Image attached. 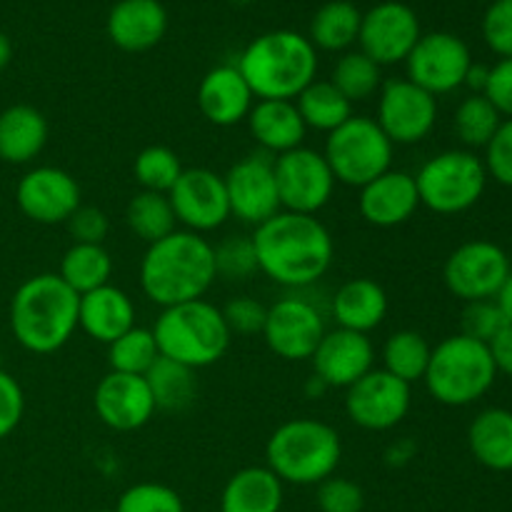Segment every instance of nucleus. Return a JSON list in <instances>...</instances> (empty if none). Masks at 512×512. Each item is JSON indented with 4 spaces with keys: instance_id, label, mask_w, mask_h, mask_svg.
<instances>
[{
    "instance_id": "nucleus-1",
    "label": "nucleus",
    "mask_w": 512,
    "mask_h": 512,
    "mask_svg": "<svg viewBox=\"0 0 512 512\" xmlns=\"http://www.w3.org/2000/svg\"><path fill=\"white\" fill-rule=\"evenodd\" d=\"M258 270L273 283L305 290L318 283L335 260V240L318 215L280 210L250 235Z\"/></svg>"
},
{
    "instance_id": "nucleus-2",
    "label": "nucleus",
    "mask_w": 512,
    "mask_h": 512,
    "mask_svg": "<svg viewBox=\"0 0 512 512\" xmlns=\"http://www.w3.org/2000/svg\"><path fill=\"white\" fill-rule=\"evenodd\" d=\"M215 280L213 243L190 230H175L148 245L140 260V290L160 308L205 298Z\"/></svg>"
},
{
    "instance_id": "nucleus-3",
    "label": "nucleus",
    "mask_w": 512,
    "mask_h": 512,
    "mask_svg": "<svg viewBox=\"0 0 512 512\" xmlns=\"http://www.w3.org/2000/svg\"><path fill=\"white\" fill-rule=\"evenodd\" d=\"M80 295L58 273H40L20 283L10 300V330L20 348L33 355H53L78 330Z\"/></svg>"
},
{
    "instance_id": "nucleus-4",
    "label": "nucleus",
    "mask_w": 512,
    "mask_h": 512,
    "mask_svg": "<svg viewBox=\"0 0 512 512\" xmlns=\"http://www.w3.org/2000/svg\"><path fill=\"white\" fill-rule=\"evenodd\" d=\"M235 65L255 100H295L318 75V50L308 35L270 30L250 40Z\"/></svg>"
},
{
    "instance_id": "nucleus-5",
    "label": "nucleus",
    "mask_w": 512,
    "mask_h": 512,
    "mask_svg": "<svg viewBox=\"0 0 512 512\" xmlns=\"http://www.w3.org/2000/svg\"><path fill=\"white\" fill-rule=\"evenodd\" d=\"M343 443L333 425L315 418H293L278 425L265 445V465L290 485H320L335 475Z\"/></svg>"
},
{
    "instance_id": "nucleus-6",
    "label": "nucleus",
    "mask_w": 512,
    "mask_h": 512,
    "mask_svg": "<svg viewBox=\"0 0 512 512\" xmlns=\"http://www.w3.org/2000/svg\"><path fill=\"white\" fill-rule=\"evenodd\" d=\"M150 330L158 343V353L190 370L218 363L233 340L223 310L205 298L163 308Z\"/></svg>"
},
{
    "instance_id": "nucleus-7",
    "label": "nucleus",
    "mask_w": 512,
    "mask_h": 512,
    "mask_svg": "<svg viewBox=\"0 0 512 512\" xmlns=\"http://www.w3.org/2000/svg\"><path fill=\"white\" fill-rule=\"evenodd\" d=\"M495 378L498 370L488 345L458 333L435 345L423 383L440 405L465 408L485 398Z\"/></svg>"
},
{
    "instance_id": "nucleus-8",
    "label": "nucleus",
    "mask_w": 512,
    "mask_h": 512,
    "mask_svg": "<svg viewBox=\"0 0 512 512\" xmlns=\"http://www.w3.org/2000/svg\"><path fill=\"white\" fill-rule=\"evenodd\" d=\"M420 205L430 213L458 215L480 203L488 188V170L473 150H443L415 173Z\"/></svg>"
},
{
    "instance_id": "nucleus-9",
    "label": "nucleus",
    "mask_w": 512,
    "mask_h": 512,
    "mask_svg": "<svg viewBox=\"0 0 512 512\" xmlns=\"http://www.w3.org/2000/svg\"><path fill=\"white\" fill-rule=\"evenodd\" d=\"M323 155L333 170L335 183L363 188L393 168L395 145L380 130L375 118L353 115L328 133Z\"/></svg>"
},
{
    "instance_id": "nucleus-10",
    "label": "nucleus",
    "mask_w": 512,
    "mask_h": 512,
    "mask_svg": "<svg viewBox=\"0 0 512 512\" xmlns=\"http://www.w3.org/2000/svg\"><path fill=\"white\" fill-rule=\"evenodd\" d=\"M510 273L508 253L490 240H468L458 245L443 265L445 288L463 303L495 300Z\"/></svg>"
},
{
    "instance_id": "nucleus-11",
    "label": "nucleus",
    "mask_w": 512,
    "mask_h": 512,
    "mask_svg": "<svg viewBox=\"0 0 512 512\" xmlns=\"http://www.w3.org/2000/svg\"><path fill=\"white\" fill-rule=\"evenodd\" d=\"M275 183L280 208L300 215H318L338 185L325 155L305 145L275 158Z\"/></svg>"
},
{
    "instance_id": "nucleus-12",
    "label": "nucleus",
    "mask_w": 512,
    "mask_h": 512,
    "mask_svg": "<svg viewBox=\"0 0 512 512\" xmlns=\"http://www.w3.org/2000/svg\"><path fill=\"white\" fill-rule=\"evenodd\" d=\"M325 328V315L313 300L303 295H283L268 305L263 325V340L278 358L288 363H303L313 358L320 345Z\"/></svg>"
},
{
    "instance_id": "nucleus-13",
    "label": "nucleus",
    "mask_w": 512,
    "mask_h": 512,
    "mask_svg": "<svg viewBox=\"0 0 512 512\" xmlns=\"http://www.w3.org/2000/svg\"><path fill=\"white\" fill-rule=\"evenodd\" d=\"M473 65L468 43L460 35L435 30V33L420 35L415 48L405 58V78L420 85L430 95H445L463 88L465 75Z\"/></svg>"
},
{
    "instance_id": "nucleus-14",
    "label": "nucleus",
    "mask_w": 512,
    "mask_h": 512,
    "mask_svg": "<svg viewBox=\"0 0 512 512\" xmlns=\"http://www.w3.org/2000/svg\"><path fill=\"white\" fill-rule=\"evenodd\" d=\"M410 405H413V385L403 383L383 368H373L345 390V413L358 428L370 433L398 428L408 418Z\"/></svg>"
},
{
    "instance_id": "nucleus-15",
    "label": "nucleus",
    "mask_w": 512,
    "mask_h": 512,
    "mask_svg": "<svg viewBox=\"0 0 512 512\" xmlns=\"http://www.w3.org/2000/svg\"><path fill=\"white\" fill-rule=\"evenodd\" d=\"M375 123L393 145H415L438 123V98L408 78H390L380 85Z\"/></svg>"
},
{
    "instance_id": "nucleus-16",
    "label": "nucleus",
    "mask_w": 512,
    "mask_h": 512,
    "mask_svg": "<svg viewBox=\"0 0 512 512\" xmlns=\"http://www.w3.org/2000/svg\"><path fill=\"white\" fill-rule=\"evenodd\" d=\"M223 180L225 190H228L230 215L238 218L240 223L258 228L283 210L278 198V183H275L273 155L255 150L230 165Z\"/></svg>"
},
{
    "instance_id": "nucleus-17",
    "label": "nucleus",
    "mask_w": 512,
    "mask_h": 512,
    "mask_svg": "<svg viewBox=\"0 0 512 512\" xmlns=\"http://www.w3.org/2000/svg\"><path fill=\"white\" fill-rule=\"evenodd\" d=\"M168 198L178 225L190 233H213L233 218L223 175L210 168H185Z\"/></svg>"
},
{
    "instance_id": "nucleus-18",
    "label": "nucleus",
    "mask_w": 512,
    "mask_h": 512,
    "mask_svg": "<svg viewBox=\"0 0 512 512\" xmlns=\"http://www.w3.org/2000/svg\"><path fill=\"white\" fill-rule=\"evenodd\" d=\"M420 35H423L420 20L410 5L400 0H383L363 13L358 43L360 50L383 68V65L405 63Z\"/></svg>"
},
{
    "instance_id": "nucleus-19",
    "label": "nucleus",
    "mask_w": 512,
    "mask_h": 512,
    "mask_svg": "<svg viewBox=\"0 0 512 512\" xmlns=\"http://www.w3.org/2000/svg\"><path fill=\"white\" fill-rule=\"evenodd\" d=\"M15 203L25 218L40 225L68 223L70 215L83 205L78 180L55 165L28 170L15 185Z\"/></svg>"
},
{
    "instance_id": "nucleus-20",
    "label": "nucleus",
    "mask_w": 512,
    "mask_h": 512,
    "mask_svg": "<svg viewBox=\"0 0 512 512\" xmlns=\"http://www.w3.org/2000/svg\"><path fill=\"white\" fill-rule=\"evenodd\" d=\"M93 408L100 423L115 433H135L158 413L143 375H123L113 370L95 385Z\"/></svg>"
},
{
    "instance_id": "nucleus-21",
    "label": "nucleus",
    "mask_w": 512,
    "mask_h": 512,
    "mask_svg": "<svg viewBox=\"0 0 512 512\" xmlns=\"http://www.w3.org/2000/svg\"><path fill=\"white\" fill-rule=\"evenodd\" d=\"M310 363L313 375H318L330 390H348L375 368V348L368 335L335 328L323 335Z\"/></svg>"
},
{
    "instance_id": "nucleus-22",
    "label": "nucleus",
    "mask_w": 512,
    "mask_h": 512,
    "mask_svg": "<svg viewBox=\"0 0 512 512\" xmlns=\"http://www.w3.org/2000/svg\"><path fill=\"white\" fill-rule=\"evenodd\" d=\"M420 208L418 185L415 175L405 170H393L383 173L380 178L370 180L360 188L358 210L365 223L375 228H398L408 223Z\"/></svg>"
},
{
    "instance_id": "nucleus-23",
    "label": "nucleus",
    "mask_w": 512,
    "mask_h": 512,
    "mask_svg": "<svg viewBox=\"0 0 512 512\" xmlns=\"http://www.w3.org/2000/svg\"><path fill=\"white\" fill-rule=\"evenodd\" d=\"M198 108L208 123L218 128H233V125L248 120L255 105V95L245 83L238 65H215L205 73L198 85Z\"/></svg>"
},
{
    "instance_id": "nucleus-24",
    "label": "nucleus",
    "mask_w": 512,
    "mask_h": 512,
    "mask_svg": "<svg viewBox=\"0 0 512 512\" xmlns=\"http://www.w3.org/2000/svg\"><path fill=\"white\" fill-rule=\"evenodd\" d=\"M105 30L115 48L125 53H145L165 38L168 10L160 0H118L110 8Z\"/></svg>"
},
{
    "instance_id": "nucleus-25",
    "label": "nucleus",
    "mask_w": 512,
    "mask_h": 512,
    "mask_svg": "<svg viewBox=\"0 0 512 512\" xmlns=\"http://www.w3.org/2000/svg\"><path fill=\"white\" fill-rule=\"evenodd\" d=\"M130 328H135V303L123 288L108 283L80 295L78 330L95 343L110 345Z\"/></svg>"
},
{
    "instance_id": "nucleus-26",
    "label": "nucleus",
    "mask_w": 512,
    "mask_h": 512,
    "mask_svg": "<svg viewBox=\"0 0 512 512\" xmlns=\"http://www.w3.org/2000/svg\"><path fill=\"white\" fill-rule=\"evenodd\" d=\"M248 128L260 150L273 158L300 148L308 133L295 100H255L248 115Z\"/></svg>"
},
{
    "instance_id": "nucleus-27",
    "label": "nucleus",
    "mask_w": 512,
    "mask_h": 512,
    "mask_svg": "<svg viewBox=\"0 0 512 512\" xmlns=\"http://www.w3.org/2000/svg\"><path fill=\"white\" fill-rule=\"evenodd\" d=\"M330 315L338 328L353 333H373L388 315V293L373 278H353L335 290Z\"/></svg>"
},
{
    "instance_id": "nucleus-28",
    "label": "nucleus",
    "mask_w": 512,
    "mask_h": 512,
    "mask_svg": "<svg viewBox=\"0 0 512 512\" xmlns=\"http://www.w3.org/2000/svg\"><path fill=\"white\" fill-rule=\"evenodd\" d=\"M48 120L33 105H10L0 113V160L10 165H28L43 153L48 143Z\"/></svg>"
},
{
    "instance_id": "nucleus-29",
    "label": "nucleus",
    "mask_w": 512,
    "mask_h": 512,
    "mask_svg": "<svg viewBox=\"0 0 512 512\" xmlns=\"http://www.w3.org/2000/svg\"><path fill=\"white\" fill-rule=\"evenodd\" d=\"M283 498V480L268 465H250L225 483L220 512H280Z\"/></svg>"
},
{
    "instance_id": "nucleus-30",
    "label": "nucleus",
    "mask_w": 512,
    "mask_h": 512,
    "mask_svg": "<svg viewBox=\"0 0 512 512\" xmlns=\"http://www.w3.org/2000/svg\"><path fill=\"white\" fill-rule=\"evenodd\" d=\"M468 448L483 468L495 473L512 470V410L488 408L468 428Z\"/></svg>"
},
{
    "instance_id": "nucleus-31",
    "label": "nucleus",
    "mask_w": 512,
    "mask_h": 512,
    "mask_svg": "<svg viewBox=\"0 0 512 512\" xmlns=\"http://www.w3.org/2000/svg\"><path fill=\"white\" fill-rule=\"evenodd\" d=\"M360 23H363V13L358 5L350 0H330L315 10L308 40L315 45V50L348 53L358 43Z\"/></svg>"
},
{
    "instance_id": "nucleus-32",
    "label": "nucleus",
    "mask_w": 512,
    "mask_h": 512,
    "mask_svg": "<svg viewBox=\"0 0 512 512\" xmlns=\"http://www.w3.org/2000/svg\"><path fill=\"white\" fill-rule=\"evenodd\" d=\"M295 108H298L305 128L320 130V133H333L345 120L353 118V103L330 80L315 78L295 98Z\"/></svg>"
},
{
    "instance_id": "nucleus-33",
    "label": "nucleus",
    "mask_w": 512,
    "mask_h": 512,
    "mask_svg": "<svg viewBox=\"0 0 512 512\" xmlns=\"http://www.w3.org/2000/svg\"><path fill=\"white\" fill-rule=\"evenodd\" d=\"M58 275L73 293L85 295L95 288L110 283L113 275V258L105 245L73 243L60 258Z\"/></svg>"
},
{
    "instance_id": "nucleus-34",
    "label": "nucleus",
    "mask_w": 512,
    "mask_h": 512,
    "mask_svg": "<svg viewBox=\"0 0 512 512\" xmlns=\"http://www.w3.org/2000/svg\"><path fill=\"white\" fill-rule=\"evenodd\" d=\"M143 378L148 383L150 393H153L155 408L158 410H165V413H183V410H188L195 403L198 380H195V370L185 368V365L173 363V360L160 355Z\"/></svg>"
},
{
    "instance_id": "nucleus-35",
    "label": "nucleus",
    "mask_w": 512,
    "mask_h": 512,
    "mask_svg": "<svg viewBox=\"0 0 512 512\" xmlns=\"http://www.w3.org/2000/svg\"><path fill=\"white\" fill-rule=\"evenodd\" d=\"M125 223L135 238L148 245L158 243L178 230L170 198L163 193H153V190H140L130 198L128 208H125Z\"/></svg>"
},
{
    "instance_id": "nucleus-36",
    "label": "nucleus",
    "mask_w": 512,
    "mask_h": 512,
    "mask_svg": "<svg viewBox=\"0 0 512 512\" xmlns=\"http://www.w3.org/2000/svg\"><path fill=\"white\" fill-rule=\"evenodd\" d=\"M430 353H433V345L425 340L423 333H418V330H395L385 340L380 358H383V370H388L390 375L400 378L403 383L413 385L425 378Z\"/></svg>"
},
{
    "instance_id": "nucleus-37",
    "label": "nucleus",
    "mask_w": 512,
    "mask_h": 512,
    "mask_svg": "<svg viewBox=\"0 0 512 512\" xmlns=\"http://www.w3.org/2000/svg\"><path fill=\"white\" fill-rule=\"evenodd\" d=\"M330 83L350 100V103H363L375 93H380L383 85V73L375 60H370L363 50H348L335 63Z\"/></svg>"
},
{
    "instance_id": "nucleus-38",
    "label": "nucleus",
    "mask_w": 512,
    "mask_h": 512,
    "mask_svg": "<svg viewBox=\"0 0 512 512\" xmlns=\"http://www.w3.org/2000/svg\"><path fill=\"white\" fill-rule=\"evenodd\" d=\"M503 120V115L495 110V105L485 95L470 93L455 110L453 130L460 143L465 145V150H475L485 148L493 140Z\"/></svg>"
},
{
    "instance_id": "nucleus-39",
    "label": "nucleus",
    "mask_w": 512,
    "mask_h": 512,
    "mask_svg": "<svg viewBox=\"0 0 512 512\" xmlns=\"http://www.w3.org/2000/svg\"><path fill=\"white\" fill-rule=\"evenodd\" d=\"M160 358L158 343L150 328H130L118 340L108 345V365L113 373L123 375H145Z\"/></svg>"
},
{
    "instance_id": "nucleus-40",
    "label": "nucleus",
    "mask_w": 512,
    "mask_h": 512,
    "mask_svg": "<svg viewBox=\"0 0 512 512\" xmlns=\"http://www.w3.org/2000/svg\"><path fill=\"white\" fill-rule=\"evenodd\" d=\"M183 170L178 153L168 145H148L133 160V175L140 183V190H153L163 195L173 190Z\"/></svg>"
},
{
    "instance_id": "nucleus-41",
    "label": "nucleus",
    "mask_w": 512,
    "mask_h": 512,
    "mask_svg": "<svg viewBox=\"0 0 512 512\" xmlns=\"http://www.w3.org/2000/svg\"><path fill=\"white\" fill-rule=\"evenodd\" d=\"M215 273L223 280H248L258 270V255L250 235H228L213 245Z\"/></svg>"
},
{
    "instance_id": "nucleus-42",
    "label": "nucleus",
    "mask_w": 512,
    "mask_h": 512,
    "mask_svg": "<svg viewBox=\"0 0 512 512\" xmlns=\"http://www.w3.org/2000/svg\"><path fill=\"white\" fill-rule=\"evenodd\" d=\"M115 512H185V505L168 485L138 483L120 495Z\"/></svg>"
},
{
    "instance_id": "nucleus-43",
    "label": "nucleus",
    "mask_w": 512,
    "mask_h": 512,
    "mask_svg": "<svg viewBox=\"0 0 512 512\" xmlns=\"http://www.w3.org/2000/svg\"><path fill=\"white\" fill-rule=\"evenodd\" d=\"M505 325H508V320H505L498 300H475V303H465L460 333L488 345Z\"/></svg>"
},
{
    "instance_id": "nucleus-44",
    "label": "nucleus",
    "mask_w": 512,
    "mask_h": 512,
    "mask_svg": "<svg viewBox=\"0 0 512 512\" xmlns=\"http://www.w3.org/2000/svg\"><path fill=\"white\" fill-rule=\"evenodd\" d=\"M318 508L320 512H363L365 495L358 483L348 478L330 475L328 480L318 485Z\"/></svg>"
},
{
    "instance_id": "nucleus-45",
    "label": "nucleus",
    "mask_w": 512,
    "mask_h": 512,
    "mask_svg": "<svg viewBox=\"0 0 512 512\" xmlns=\"http://www.w3.org/2000/svg\"><path fill=\"white\" fill-rule=\"evenodd\" d=\"M483 38L500 58H512V0H493L483 15Z\"/></svg>"
},
{
    "instance_id": "nucleus-46",
    "label": "nucleus",
    "mask_w": 512,
    "mask_h": 512,
    "mask_svg": "<svg viewBox=\"0 0 512 512\" xmlns=\"http://www.w3.org/2000/svg\"><path fill=\"white\" fill-rule=\"evenodd\" d=\"M483 165L488 170V178L512 188V118H505L493 140L485 145Z\"/></svg>"
},
{
    "instance_id": "nucleus-47",
    "label": "nucleus",
    "mask_w": 512,
    "mask_h": 512,
    "mask_svg": "<svg viewBox=\"0 0 512 512\" xmlns=\"http://www.w3.org/2000/svg\"><path fill=\"white\" fill-rule=\"evenodd\" d=\"M223 310L225 325L233 335H255L263 333L265 315H268V308H265L260 300L248 298V295H240V298L230 300Z\"/></svg>"
},
{
    "instance_id": "nucleus-48",
    "label": "nucleus",
    "mask_w": 512,
    "mask_h": 512,
    "mask_svg": "<svg viewBox=\"0 0 512 512\" xmlns=\"http://www.w3.org/2000/svg\"><path fill=\"white\" fill-rule=\"evenodd\" d=\"M25 415V393L18 380L0 368V440L10 438L18 430Z\"/></svg>"
},
{
    "instance_id": "nucleus-49",
    "label": "nucleus",
    "mask_w": 512,
    "mask_h": 512,
    "mask_svg": "<svg viewBox=\"0 0 512 512\" xmlns=\"http://www.w3.org/2000/svg\"><path fill=\"white\" fill-rule=\"evenodd\" d=\"M65 225H68L70 235H73V243L103 245L110 233L108 215L100 208H93V205H80Z\"/></svg>"
},
{
    "instance_id": "nucleus-50",
    "label": "nucleus",
    "mask_w": 512,
    "mask_h": 512,
    "mask_svg": "<svg viewBox=\"0 0 512 512\" xmlns=\"http://www.w3.org/2000/svg\"><path fill=\"white\" fill-rule=\"evenodd\" d=\"M483 95L495 105V110L503 118H512V58H500L490 68Z\"/></svg>"
},
{
    "instance_id": "nucleus-51",
    "label": "nucleus",
    "mask_w": 512,
    "mask_h": 512,
    "mask_svg": "<svg viewBox=\"0 0 512 512\" xmlns=\"http://www.w3.org/2000/svg\"><path fill=\"white\" fill-rule=\"evenodd\" d=\"M490 355H493L495 370L512 378V325H505L498 335L488 343Z\"/></svg>"
},
{
    "instance_id": "nucleus-52",
    "label": "nucleus",
    "mask_w": 512,
    "mask_h": 512,
    "mask_svg": "<svg viewBox=\"0 0 512 512\" xmlns=\"http://www.w3.org/2000/svg\"><path fill=\"white\" fill-rule=\"evenodd\" d=\"M488 75H490L488 65L473 63L470 65L468 75H465V88H470V93L473 95H483L485 85H488Z\"/></svg>"
},
{
    "instance_id": "nucleus-53",
    "label": "nucleus",
    "mask_w": 512,
    "mask_h": 512,
    "mask_svg": "<svg viewBox=\"0 0 512 512\" xmlns=\"http://www.w3.org/2000/svg\"><path fill=\"white\" fill-rule=\"evenodd\" d=\"M495 300H498V305H500V310H503L508 325H512V273H510V278L505 280L503 290H500L498 298H495Z\"/></svg>"
},
{
    "instance_id": "nucleus-54",
    "label": "nucleus",
    "mask_w": 512,
    "mask_h": 512,
    "mask_svg": "<svg viewBox=\"0 0 512 512\" xmlns=\"http://www.w3.org/2000/svg\"><path fill=\"white\" fill-rule=\"evenodd\" d=\"M328 385L323 383V380L318 378V375H310L308 378V383H305V393H308V398H323L325 393H328Z\"/></svg>"
},
{
    "instance_id": "nucleus-55",
    "label": "nucleus",
    "mask_w": 512,
    "mask_h": 512,
    "mask_svg": "<svg viewBox=\"0 0 512 512\" xmlns=\"http://www.w3.org/2000/svg\"><path fill=\"white\" fill-rule=\"evenodd\" d=\"M10 58H13V45H10V38L8 35L0 30V70L8 68Z\"/></svg>"
},
{
    "instance_id": "nucleus-56",
    "label": "nucleus",
    "mask_w": 512,
    "mask_h": 512,
    "mask_svg": "<svg viewBox=\"0 0 512 512\" xmlns=\"http://www.w3.org/2000/svg\"><path fill=\"white\" fill-rule=\"evenodd\" d=\"M233 3H240V5H243V3H250V0H233Z\"/></svg>"
},
{
    "instance_id": "nucleus-57",
    "label": "nucleus",
    "mask_w": 512,
    "mask_h": 512,
    "mask_svg": "<svg viewBox=\"0 0 512 512\" xmlns=\"http://www.w3.org/2000/svg\"><path fill=\"white\" fill-rule=\"evenodd\" d=\"M98 512H115V510H98Z\"/></svg>"
},
{
    "instance_id": "nucleus-58",
    "label": "nucleus",
    "mask_w": 512,
    "mask_h": 512,
    "mask_svg": "<svg viewBox=\"0 0 512 512\" xmlns=\"http://www.w3.org/2000/svg\"><path fill=\"white\" fill-rule=\"evenodd\" d=\"M483 3H493V0H483Z\"/></svg>"
}]
</instances>
